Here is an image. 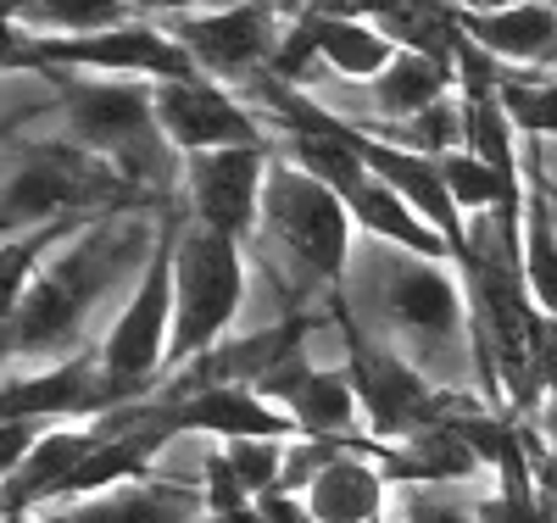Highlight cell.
I'll return each instance as SVG.
<instances>
[{
	"label": "cell",
	"mask_w": 557,
	"mask_h": 523,
	"mask_svg": "<svg viewBox=\"0 0 557 523\" xmlns=\"http://www.w3.org/2000/svg\"><path fill=\"white\" fill-rule=\"evenodd\" d=\"M117 257H128V234L112 240L107 228H96L89 240H78L73 251H62L51 267L34 278V290L7 312V357H73V340H78V323L89 312L112 273H117Z\"/></svg>",
	"instance_id": "cell-1"
},
{
	"label": "cell",
	"mask_w": 557,
	"mask_h": 523,
	"mask_svg": "<svg viewBox=\"0 0 557 523\" xmlns=\"http://www.w3.org/2000/svg\"><path fill=\"white\" fill-rule=\"evenodd\" d=\"M246 296V262L240 240L207 228V223H178V246H173V346L168 368H190L207 357L223 328L235 323Z\"/></svg>",
	"instance_id": "cell-2"
},
{
	"label": "cell",
	"mask_w": 557,
	"mask_h": 523,
	"mask_svg": "<svg viewBox=\"0 0 557 523\" xmlns=\"http://www.w3.org/2000/svg\"><path fill=\"white\" fill-rule=\"evenodd\" d=\"M57 95L67 101V123L78 146L101 151L107 162L123 167L128 184H157L168 167V134L157 123V84L134 78H67L62 67L51 73ZM173 173V167H168Z\"/></svg>",
	"instance_id": "cell-3"
},
{
	"label": "cell",
	"mask_w": 557,
	"mask_h": 523,
	"mask_svg": "<svg viewBox=\"0 0 557 523\" xmlns=\"http://www.w3.org/2000/svg\"><path fill=\"white\" fill-rule=\"evenodd\" d=\"M128 178L117 162H107L89 146L67 139H39V146H12L7 157V234H23V223H67L84 207H101L112 196H128Z\"/></svg>",
	"instance_id": "cell-4"
},
{
	"label": "cell",
	"mask_w": 557,
	"mask_h": 523,
	"mask_svg": "<svg viewBox=\"0 0 557 523\" xmlns=\"http://www.w3.org/2000/svg\"><path fill=\"white\" fill-rule=\"evenodd\" d=\"M341 323H346V378L362 401V418H368V435L396 446L418 429H435V423H451L462 412H474L480 401H462V396H446L430 385V373H418L407 357L396 351H380L374 340L357 328V317L346 312V301L335 307Z\"/></svg>",
	"instance_id": "cell-5"
},
{
	"label": "cell",
	"mask_w": 557,
	"mask_h": 523,
	"mask_svg": "<svg viewBox=\"0 0 557 523\" xmlns=\"http://www.w3.org/2000/svg\"><path fill=\"white\" fill-rule=\"evenodd\" d=\"M262 223L307 273H318L330 290H346L351 207L323 178H312L296 162H273L262 184Z\"/></svg>",
	"instance_id": "cell-6"
},
{
	"label": "cell",
	"mask_w": 557,
	"mask_h": 523,
	"mask_svg": "<svg viewBox=\"0 0 557 523\" xmlns=\"http://www.w3.org/2000/svg\"><path fill=\"white\" fill-rule=\"evenodd\" d=\"M173 246H178V223L168 217L162 240L151 246L146 278L134 284V301L117 312V323L101 340V362L128 390V401H151L157 368L168 362V346H173Z\"/></svg>",
	"instance_id": "cell-7"
},
{
	"label": "cell",
	"mask_w": 557,
	"mask_h": 523,
	"mask_svg": "<svg viewBox=\"0 0 557 523\" xmlns=\"http://www.w3.org/2000/svg\"><path fill=\"white\" fill-rule=\"evenodd\" d=\"M89 67V73H117V78H151V84H196L207 78L196 67V57L162 28H107V34H84V39H34L23 45V34L12 28V73L17 67Z\"/></svg>",
	"instance_id": "cell-8"
},
{
	"label": "cell",
	"mask_w": 557,
	"mask_h": 523,
	"mask_svg": "<svg viewBox=\"0 0 557 523\" xmlns=\"http://www.w3.org/2000/svg\"><path fill=\"white\" fill-rule=\"evenodd\" d=\"M380 317L396 323L424 362L435 357V368H451V351L462 346V312H469L457 290L462 278H446L441 262L424 257H380Z\"/></svg>",
	"instance_id": "cell-9"
},
{
	"label": "cell",
	"mask_w": 557,
	"mask_h": 523,
	"mask_svg": "<svg viewBox=\"0 0 557 523\" xmlns=\"http://www.w3.org/2000/svg\"><path fill=\"white\" fill-rule=\"evenodd\" d=\"M168 34L196 57V67L212 84H251L257 73H268V62L278 51V28H273V7H268V0L228 7V12L168 17Z\"/></svg>",
	"instance_id": "cell-10"
},
{
	"label": "cell",
	"mask_w": 557,
	"mask_h": 523,
	"mask_svg": "<svg viewBox=\"0 0 557 523\" xmlns=\"http://www.w3.org/2000/svg\"><path fill=\"white\" fill-rule=\"evenodd\" d=\"M157 429L173 435H212V440H301L296 418L285 407H273L251 385H212L190 396L157 401Z\"/></svg>",
	"instance_id": "cell-11"
},
{
	"label": "cell",
	"mask_w": 557,
	"mask_h": 523,
	"mask_svg": "<svg viewBox=\"0 0 557 523\" xmlns=\"http://www.w3.org/2000/svg\"><path fill=\"white\" fill-rule=\"evenodd\" d=\"M128 407V390L107 373L101 351H78L45 373H12L7 378V418L62 423V418H107Z\"/></svg>",
	"instance_id": "cell-12"
},
{
	"label": "cell",
	"mask_w": 557,
	"mask_h": 523,
	"mask_svg": "<svg viewBox=\"0 0 557 523\" xmlns=\"http://www.w3.org/2000/svg\"><path fill=\"white\" fill-rule=\"evenodd\" d=\"M268 146H246V151H201L184 157V189H190V212L196 223L246 240L257 212H262V184H268Z\"/></svg>",
	"instance_id": "cell-13"
},
{
	"label": "cell",
	"mask_w": 557,
	"mask_h": 523,
	"mask_svg": "<svg viewBox=\"0 0 557 523\" xmlns=\"http://www.w3.org/2000/svg\"><path fill=\"white\" fill-rule=\"evenodd\" d=\"M157 123L168 134V146H178L184 157L201 151H246V146H268L257 117L212 78L196 84H157Z\"/></svg>",
	"instance_id": "cell-14"
},
{
	"label": "cell",
	"mask_w": 557,
	"mask_h": 523,
	"mask_svg": "<svg viewBox=\"0 0 557 523\" xmlns=\"http://www.w3.org/2000/svg\"><path fill=\"white\" fill-rule=\"evenodd\" d=\"M257 396H268L273 407H285L307 440H362V435H357L362 401H357V390H351V378L312 368L301 351H296L290 362H278L262 385H257Z\"/></svg>",
	"instance_id": "cell-15"
},
{
	"label": "cell",
	"mask_w": 557,
	"mask_h": 523,
	"mask_svg": "<svg viewBox=\"0 0 557 523\" xmlns=\"http://www.w3.org/2000/svg\"><path fill=\"white\" fill-rule=\"evenodd\" d=\"M368 451H374V440L351 446L346 457H335V462L312 480V490H307L301 501L312 507L318 523H385L396 485L385 480V468L368 457Z\"/></svg>",
	"instance_id": "cell-16"
},
{
	"label": "cell",
	"mask_w": 557,
	"mask_h": 523,
	"mask_svg": "<svg viewBox=\"0 0 557 523\" xmlns=\"http://www.w3.org/2000/svg\"><path fill=\"white\" fill-rule=\"evenodd\" d=\"M73 523H201L207 518V496L201 485H184V480H128L107 496H89L62 507Z\"/></svg>",
	"instance_id": "cell-17"
},
{
	"label": "cell",
	"mask_w": 557,
	"mask_h": 523,
	"mask_svg": "<svg viewBox=\"0 0 557 523\" xmlns=\"http://www.w3.org/2000/svg\"><path fill=\"white\" fill-rule=\"evenodd\" d=\"M341 201L351 207L357 228H368L374 240H385V246H401L407 257H424V262H446V257H451V246L441 240V228L418 217V212H412V207L396 196V189H391L385 178L362 173V178L346 189Z\"/></svg>",
	"instance_id": "cell-18"
},
{
	"label": "cell",
	"mask_w": 557,
	"mask_h": 523,
	"mask_svg": "<svg viewBox=\"0 0 557 523\" xmlns=\"http://www.w3.org/2000/svg\"><path fill=\"white\" fill-rule=\"evenodd\" d=\"M451 84H457V62L401 51L374 84H368V117H374L368 128H391V123H407L418 112L441 107Z\"/></svg>",
	"instance_id": "cell-19"
},
{
	"label": "cell",
	"mask_w": 557,
	"mask_h": 523,
	"mask_svg": "<svg viewBox=\"0 0 557 523\" xmlns=\"http://www.w3.org/2000/svg\"><path fill=\"white\" fill-rule=\"evenodd\" d=\"M457 23L480 51L502 57V62H552L557 57V7L541 0V7H513V12H462Z\"/></svg>",
	"instance_id": "cell-20"
},
{
	"label": "cell",
	"mask_w": 557,
	"mask_h": 523,
	"mask_svg": "<svg viewBox=\"0 0 557 523\" xmlns=\"http://www.w3.org/2000/svg\"><path fill=\"white\" fill-rule=\"evenodd\" d=\"M312 45H318V62H330L341 78H357V84H374L401 51L374 28V23H351V17H318V12H301Z\"/></svg>",
	"instance_id": "cell-21"
},
{
	"label": "cell",
	"mask_w": 557,
	"mask_h": 523,
	"mask_svg": "<svg viewBox=\"0 0 557 523\" xmlns=\"http://www.w3.org/2000/svg\"><path fill=\"white\" fill-rule=\"evenodd\" d=\"M17 28H57L51 39H84L123 28V0H7Z\"/></svg>",
	"instance_id": "cell-22"
},
{
	"label": "cell",
	"mask_w": 557,
	"mask_h": 523,
	"mask_svg": "<svg viewBox=\"0 0 557 523\" xmlns=\"http://www.w3.org/2000/svg\"><path fill=\"white\" fill-rule=\"evenodd\" d=\"M524 284H530V301L557 317V228L541 189H530L524 201Z\"/></svg>",
	"instance_id": "cell-23"
},
{
	"label": "cell",
	"mask_w": 557,
	"mask_h": 523,
	"mask_svg": "<svg viewBox=\"0 0 557 523\" xmlns=\"http://www.w3.org/2000/svg\"><path fill=\"white\" fill-rule=\"evenodd\" d=\"M385 523H480V501L451 496V485H396Z\"/></svg>",
	"instance_id": "cell-24"
},
{
	"label": "cell",
	"mask_w": 557,
	"mask_h": 523,
	"mask_svg": "<svg viewBox=\"0 0 557 523\" xmlns=\"http://www.w3.org/2000/svg\"><path fill=\"white\" fill-rule=\"evenodd\" d=\"M502 107L513 128L557 139V78H502Z\"/></svg>",
	"instance_id": "cell-25"
},
{
	"label": "cell",
	"mask_w": 557,
	"mask_h": 523,
	"mask_svg": "<svg viewBox=\"0 0 557 523\" xmlns=\"http://www.w3.org/2000/svg\"><path fill=\"white\" fill-rule=\"evenodd\" d=\"M228 468H235V480L246 485L251 501L273 496L278 485H285V451L290 440H228Z\"/></svg>",
	"instance_id": "cell-26"
},
{
	"label": "cell",
	"mask_w": 557,
	"mask_h": 523,
	"mask_svg": "<svg viewBox=\"0 0 557 523\" xmlns=\"http://www.w3.org/2000/svg\"><path fill=\"white\" fill-rule=\"evenodd\" d=\"M530 189H541L552 207V228H557V139L546 146H530Z\"/></svg>",
	"instance_id": "cell-27"
},
{
	"label": "cell",
	"mask_w": 557,
	"mask_h": 523,
	"mask_svg": "<svg viewBox=\"0 0 557 523\" xmlns=\"http://www.w3.org/2000/svg\"><path fill=\"white\" fill-rule=\"evenodd\" d=\"M257 512H262L268 523H318V518H312V507H307L301 496H285V490L262 496V501H257Z\"/></svg>",
	"instance_id": "cell-28"
},
{
	"label": "cell",
	"mask_w": 557,
	"mask_h": 523,
	"mask_svg": "<svg viewBox=\"0 0 557 523\" xmlns=\"http://www.w3.org/2000/svg\"><path fill=\"white\" fill-rule=\"evenodd\" d=\"M462 12H513V7H541V0H457ZM557 7V0H552Z\"/></svg>",
	"instance_id": "cell-29"
},
{
	"label": "cell",
	"mask_w": 557,
	"mask_h": 523,
	"mask_svg": "<svg viewBox=\"0 0 557 523\" xmlns=\"http://www.w3.org/2000/svg\"><path fill=\"white\" fill-rule=\"evenodd\" d=\"M123 7H151V12H168V17H184V12H196L201 0H123Z\"/></svg>",
	"instance_id": "cell-30"
},
{
	"label": "cell",
	"mask_w": 557,
	"mask_h": 523,
	"mask_svg": "<svg viewBox=\"0 0 557 523\" xmlns=\"http://www.w3.org/2000/svg\"><path fill=\"white\" fill-rule=\"evenodd\" d=\"M546 451H552V485H557V429H552V446Z\"/></svg>",
	"instance_id": "cell-31"
},
{
	"label": "cell",
	"mask_w": 557,
	"mask_h": 523,
	"mask_svg": "<svg viewBox=\"0 0 557 523\" xmlns=\"http://www.w3.org/2000/svg\"><path fill=\"white\" fill-rule=\"evenodd\" d=\"M39 523H73V518H67V512H45Z\"/></svg>",
	"instance_id": "cell-32"
}]
</instances>
